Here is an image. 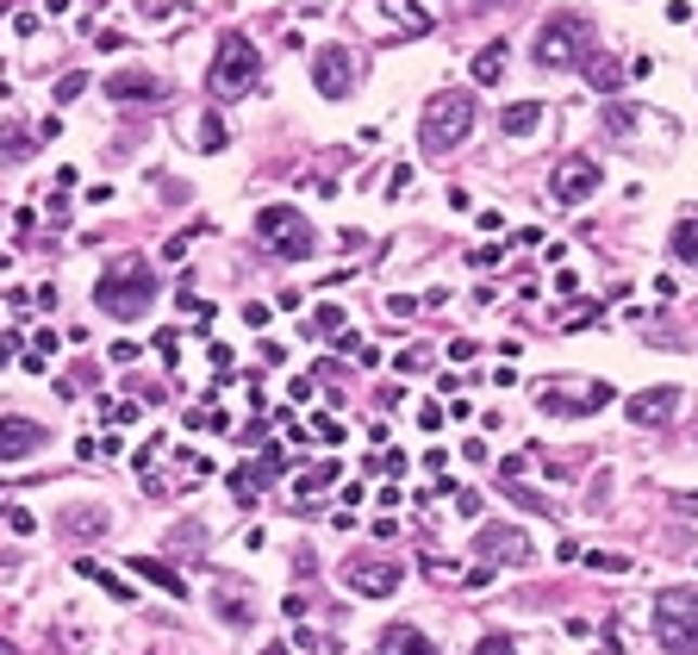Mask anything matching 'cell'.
Returning <instances> with one entry per match:
<instances>
[{
  "instance_id": "1",
  "label": "cell",
  "mask_w": 698,
  "mask_h": 655,
  "mask_svg": "<svg viewBox=\"0 0 698 655\" xmlns=\"http://www.w3.org/2000/svg\"><path fill=\"white\" fill-rule=\"evenodd\" d=\"M150 300H156V275H150L144 256H113V262L100 269L94 306L106 312V319L131 325V319H144V312H150Z\"/></svg>"
},
{
  "instance_id": "2",
  "label": "cell",
  "mask_w": 698,
  "mask_h": 655,
  "mask_svg": "<svg viewBox=\"0 0 698 655\" xmlns=\"http://www.w3.org/2000/svg\"><path fill=\"white\" fill-rule=\"evenodd\" d=\"M468 131H474V94H468V88H443V94H430V106H424V119H418V144H424V151L449 156Z\"/></svg>"
},
{
  "instance_id": "3",
  "label": "cell",
  "mask_w": 698,
  "mask_h": 655,
  "mask_svg": "<svg viewBox=\"0 0 698 655\" xmlns=\"http://www.w3.org/2000/svg\"><path fill=\"white\" fill-rule=\"evenodd\" d=\"M262 76V63H256V44H249L244 31H224L219 38V56H212V69H206V94L212 101H231V94H249Z\"/></svg>"
},
{
  "instance_id": "4",
  "label": "cell",
  "mask_w": 698,
  "mask_h": 655,
  "mask_svg": "<svg viewBox=\"0 0 698 655\" xmlns=\"http://www.w3.org/2000/svg\"><path fill=\"white\" fill-rule=\"evenodd\" d=\"M655 643L668 655H698V587H668L655 600Z\"/></svg>"
},
{
  "instance_id": "5",
  "label": "cell",
  "mask_w": 698,
  "mask_h": 655,
  "mask_svg": "<svg viewBox=\"0 0 698 655\" xmlns=\"http://www.w3.org/2000/svg\"><path fill=\"white\" fill-rule=\"evenodd\" d=\"M586 38H593V31H586L580 13H555V20L537 26V63H543V69H573V63L586 56Z\"/></svg>"
},
{
  "instance_id": "6",
  "label": "cell",
  "mask_w": 698,
  "mask_h": 655,
  "mask_svg": "<svg viewBox=\"0 0 698 655\" xmlns=\"http://www.w3.org/2000/svg\"><path fill=\"white\" fill-rule=\"evenodd\" d=\"M256 237H262L274 256H312V244H319L299 206H262V213H256Z\"/></svg>"
},
{
  "instance_id": "7",
  "label": "cell",
  "mask_w": 698,
  "mask_h": 655,
  "mask_svg": "<svg viewBox=\"0 0 698 655\" xmlns=\"http://www.w3.org/2000/svg\"><path fill=\"white\" fill-rule=\"evenodd\" d=\"M537 400L548 419H586L598 406H611V381H543Z\"/></svg>"
},
{
  "instance_id": "8",
  "label": "cell",
  "mask_w": 698,
  "mask_h": 655,
  "mask_svg": "<svg viewBox=\"0 0 698 655\" xmlns=\"http://www.w3.org/2000/svg\"><path fill=\"white\" fill-rule=\"evenodd\" d=\"M598 181H605V169H598V156H561L555 169H548V201L555 206H580L598 194Z\"/></svg>"
},
{
  "instance_id": "9",
  "label": "cell",
  "mask_w": 698,
  "mask_h": 655,
  "mask_svg": "<svg viewBox=\"0 0 698 655\" xmlns=\"http://www.w3.org/2000/svg\"><path fill=\"white\" fill-rule=\"evenodd\" d=\"M344 587L349 593H362V600H387V593H399V562L393 555H349Z\"/></svg>"
},
{
  "instance_id": "10",
  "label": "cell",
  "mask_w": 698,
  "mask_h": 655,
  "mask_svg": "<svg viewBox=\"0 0 698 655\" xmlns=\"http://www.w3.org/2000/svg\"><path fill=\"white\" fill-rule=\"evenodd\" d=\"M312 88H319L324 101H344L349 88H356V63H349L344 44H324V51H312Z\"/></svg>"
},
{
  "instance_id": "11",
  "label": "cell",
  "mask_w": 698,
  "mask_h": 655,
  "mask_svg": "<svg viewBox=\"0 0 698 655\" xmlns=\"http://www.w3.org/2000/svg\"><path fill=\"white\" fill-rule=\"evenodd\" d=\"M474 555H487L480 568H493V562H530V537H524L518 525H487L480 530V543H474Z\"/></svg>"
},
{
  "instance_id": "12",
  "label": "cell",
  "mask_w": 698,
  "mask_h": 655,
  "mask_svg": "<svg viewBox=\"0 0 698 655\" xmlns=\"http://www.w3.org/2000/svg\"><path fill=\"white\" fill-rule=\"evenodd\" d=\"M680 419V387H643L636 400H630V425H643V431H661Z\"/></svg>"
},
{
  "instance_id": "13",
  "label": "cell",
  "mask_w": 698,
  "mask_h": 655,
  "mask_svg": "<svg viewBox=\"0 0 698 655\" xmlns=\"http://www.w3.org/2000/svg\"><path fill=\"white\" fill-rule=\"evenodd\" d=\"M50 431L38 425V419H20V412H7L0 419V462H20V455H38L44 450Z\"/></svg>"
},
{
  "instance_id": "14",
  "label": "cell",
  "mask_w": 698,
  "mask_h": 655,
  "mask_svg": "<svg viewBox=\"0 0 698 655\" xmlns=\"http://www.w3.org/2000/svg\"><path fill=\"white\" fill-rule=\"evenodd\" d=\"M106 101H163V81L144 69H119V76H106Z\"/></svg>"
},
{
  "instance_id": "15",
  "label": "cell",
  "mask_w": 698,
  "mask_h": 655,
  "mask_svg": "<svg viewBox=\"0 0 698 655\" xmlns=\"http://www.w3.org/2000/svg\"><path fill=\"white\" fill-rule=\"evenodd\" d=\"M380 655H443L418 625H387L380 630Z\"/></svg>"
},
{
  "instance_id": "16",
  "label": "cell",
  "mask_w": 698,
  "mask_h": 655,
  "mask_svg": "<svg viewBox=\"0 0 698 655\" xmlns=\"http://www.w3.org/2000/svg\"><path fill=\"white\" fill-rule=\"evenodd\" d=\"M580 76L593 81L598 94H618L623 81H630V69H623V63H611V56H598V51H586V56H580Z\"/></svg>"
},
{
  "instance_id": "17",
  "label": "cell",
  "mask_w": 698,
  "mask_h": 655,
  "mask_svg": "<svg viewBox=\"0 0 698 655\" xmlns=\"http://www.w3.org/2000/svg\"><path fill=\"white\" fill-rule=\"evenodd\" d=\"M537 126H543V101H512V106H499V131H505V138H530Z\"/></svg>"
},
{
  "instance_id": "18",
  "label": "cell",
  "mask_w": 698,
  "mask_h": 655,
  "mask_svg": "<svg viewBox=\"0 0 698 655\" xmlns=\"http://www.w3.org/2000/svg\"><path fill=\"white\" fill-rule=\"evenodd\" d=\"M131 575H144L150 587H163V593H174V600H181V593H188V580L174 575L169 562H156V555H131Z\"/></svg>"
},
{
  "instance_id": "19",
  "label": "cell",
  "mask_w": 698,
  "mask_h": 655,
  "mask_svg": "<svg viewBox=\"0 0 698 655\" xmlns=\"http://www.w3.org/2000/svg\"><path fill=\"white\" fill-rule=\"evenodd\" d=\"M668 251H673V262H680V269H698V213H686V219L673 226Z\"/></svg>"
},
{
  "instance_id": "20",
  "label": "cell",
  "mask_w": 698,
  "mask_h": 655,
  "mask_svg": "<svg viewBox=\"0 0 698 655\" xmlns=\"http://www.w3.org/2000/svg\"><path fill=\"white\" fill-rule=\"evenodd\" d=\"M337 475H344V455H319V462H312V468L299 475V505L312 500L319 487H331V480H337Z\"/></svg>"
},
{
  "instance_id": "21",
  "label": "cell",
  "mask_w": 698,
  "mask_h": 655,
  "mask_svg": "<svg viewBox=\"0 0 698 655\" xmlns=\"http://www.w3.org/2000/svg\"><path fill=\"white\" fill-rule=\"evenodd\" d=\"M380 13H387L393 26H405L412 38H418V31H430V13H424L418 0H380Z\"/></svg>"
},
{
  "instance_id": "22",
  "label": "cell",
  "mask_w": 698,
  "mask_h": 655,
  "mask_svg": "<svg viewBox=\"0 0 698 655\" xmlns=\"http://www.w3.org/2000/svg\"><path fill=\"white\" fill-rule=\"evenodd\" d=\"M75 575H88V580H100V587H106V593H113V600H119V605H131V587H125L119 575H106V568H100L94 555H75Z\"/></svg>"
},
{
  "instance_id": "23",
  "label": "cell",
  "mask_w": 698,
  "mask_h": 655,
  "mask_svg": "<svg viewBox=\"0 0 698 655\" xmlns=\"http://www.w3.org/2000/svg\"><path fill=\"white\" fill-rule=\"evenodd\" d=\"M505 38H499V44H480V51H474V81H499L505 76Z\"/></svg>"
},
{
  "instance_id": "24",
  "label": "cell",
  "mask_w": 698,
  "mask_h": 655,
  "mask_svg": "<svg viewBox=\"0 0 698 655\" xmlns=\"http://www.w3.org/2000/svg\"><path fill=\"white\" fill-rule=\"evenodd\" d=\"M94 412L106 419V425H138V406L131 400H94Z\"/></svg>"
},
{
  "instance_id": "25",
  "label": "cell",
  "mask_w": 698,
  "mask_h": 655,
  "mask_svg": "<svg viewBox=\"0 0 698 655\" xmlns=\"http://www.w3.org/2000/svg\"><path fill=\"white\" fill-rule=\"evenodd\" d=\"M393 369H399V375H424V369H430V344H412V350H399V356H393Z\"/></svg>"
},
{
  "instance_id": "26",
  "label": "cell",
  "mask_w": 698,
  "mask_h": 655,
  "mask_svg": "<svg viewBox=\"0 0 698 655\" xmlns=\"http://www.w3.org/2000/svg\"><path fill=\"white\" fill-rule=\"evenodd\" d=\"M586 562H593L598 575H630V568H636V562H630V555H618V550H593Z\"/></svg>"
},
{
  "instance_id": "27",
  "label": "cell",
  "mask_w": 698,
  "mask_h": 655,
  "mask_svg": "<svg viewBox=\"0 0 698 655\" xmlns=\"http://www.w3.org/2000/svg\"><path fill=\"white\" fill-rule=\"evenodd\" d=\"M63 530H75V537H94V530H106V512H69V518H63Z\"/></svg>"
},
{
  "instance_id": "28",
  "label": "cell",
  "mask_w": 698,
  "mask_h": 655,
  "mask_svg": "<svg viewBox=\"0 0 698 655\" xmlns=\"http://www.w3.org/2000/svg\"><path fill=\"white\" fill-rule=\"evenodd\" d=\"M81 94H88V76L75 69V76H63V81H56V94H50V101H56V106H69V101H81Z\"/></svg>"
},
{
  "instance_id": "29",
  "label": "cell",
  "mask_w": 698,
  "mask_h": 655,
  "mask_svg": "<svg viewBox=\"0 0 698 655\" xmlns=\"http://www.w3.org/2000/svg\"><path fill=\"white\" fill-rule=\"evenodd\" d=\"M312 331L337 337V331H344V306H319V312H312Z\"/></svg>"
},
{
  "instance_id": "30",
  "label": "cell",
  "mask_w": 698,
  "mask_h": 655,
  "mask_svg": "<svg viewBox=\"0 0 698 655\" xmlns=\"http://www.w3.org/2000/svg\"><path fill=\"white\" fill-rule=\"evenodd\" d=\"M630 126H636V106H605V131H618V138H623V131H630Z\"/></svg>"
},
{
  "instance_id": "31",
  "label": "cell",
  "mask_w": 698,
  "mask_h": 655,
  "mask_svg": "<svg viewBox=\"0 0 698 655\" xmlns=\"http://www.w3.org/2000/svg\"><path fill=\"white\" fill-rule=\"evenodd\" d=\"M219 618L224 625H249V605L237 600V593H219Z\"/></svg>"
},
{
  "instance_id": "32",
  "label": "cell",
  "mask_w": 698,
  "mask_h": 655,
  "mask_svg": "<svg viewBox=\"0 0 698 655\" xmlns=\"http://www.w3.org/2000/svg\"><path fill=\"white\" fill-rule=\"evenodd\" d=\"M474 655H518V643H512V637H480V643H474Z\"/></svg>"
},
{
  "instance_id": "33",
  "label": "cell",
  "mask_w": 698,
  "mask_h": 655,
  "mask_svg": "<svg viewBox=\"0 0 698 655\" xmlns=\"http://www.w3.org/2000/svg\"><path fill=\"white\" fill-rule=\"evenodd\" d=\"M199 144H206V151H224V126H219V113H206V126H199Z\"/></svg>"
},
{
  "instance_id": "34",
  "label": "cell",
  "mask_w": 698,
  "mask_h": 655,
  "mask_svg": "<svg viewBox=\"0 0 698 655\" xmlns=\"http://www.w3.org/2000/svg\"><path fill=\"white\" fill-rule=\"evenodd\" d=\"M530 455H537V450H524V455H499V480H518L524 468H530Z\"/></svg>"
},
{
  "instance_id": "35",
  "label": "cell",
  "mask_w": 698,
  "mask_h": 655,
  "mask_svg": "<svg viewBox=\"0 0 698 655\" xmlns=\"http://www.w3.org/2000/svg\"><path fill=\"white\" fill-rule=\"evenodd\" d=\"M455 512H462V518H480L487 505H480V493H474V487H455Z\"/></svg>"
},
{
  "instance_id": "36",
  "label": "cell",
  "mask_w": 698,
  "mask_h": 655,
  "mask_svg": "<svg viewBox=\"0 0 698 655\" xmlns=\"http://www.w3.org/2000/svg\"><path fill=\"white\" fill-rule=\"evenodd\" d=\"M412 312H424L412 294H387V319H412Z\"/></svg>"
},
{
  "instance_id": "37",
  "label": "cell",
  "mask_w": 698,
  "mask_h": 655,
  "mask_svg": "<svg viewBox=\"0 0 698 655\" xmlns=\"http://www.w3.org/2000/svg\"><path fill=\"white\" fill-rule=\"evenodd\" d=\"M0 151H7V163H20V156L31 151V138H25V131H7V138H0Z\"/></svg>"
},
{
  "instance_id": "38",
  "label": "cell",
  "mask_w": 698,
  "mask_h": 655,
  "mask_svg": "<svg viewBox=\"0 0 698 655\" xmlns=\"http://www.w3.org/2000/svg\"><path fill=\"white\" fill-rule=\"evenodd\" d=\"M7 525L20 530V537H31V530H38V518H31V512H25V505H7Z\"/></svg>"
},
{
  "instance_id": "39",
  "label": "cell",
  "mask_w": 698,
  "mask_h": 655,
  "mask_svg": "<svg viewBox=\"0 0 698 655\" xmlns=\"http://www.w3.org/2000/svg\"><path fill=\"white\" fill-rule=\"evenodd\" d=\"M312 437H324V444H344V425H337V419H312Z\"/></svg>"
},
{
  "instance_id": "40",
  "label": "cell",
  "mask_w": 698,
  "mask_h": 655,
  "mask_svg": "<svg viewBox=\"0 0 698 655\" xmlns=\"http://www.w3.org/2000/svg\"><path fill=\"white\" fill-rule=\"evenodd\" d=\"M188 244H194V231H181V237H169V244H163V256H169V262H181V256H188Z\"/></svg>"
},
{
  "instance_id": "41",
  "label": "cell",
  "mask_w": 698,
  "mask_h": 655,
  "mask_svg": "<svg viewBox=\"0 0 698 655\" xmlns=\"http://www.w3.org/2000/svg\"><path fill=\"white\" fill-rule=\"evenodd\" d=\"M405 188H412V169H405V163H399L393 176H387V194H393V201H399V194H405Z\"/></svg>"
},
{
  "instance_id": "42",
  "label": "cell",
  "mask_w": 698,
  "mask_h": 655,
  "mask_svg": "<svg viewBox=\"0 0 698 655\" xmlns=\"http://www.w3.org/2000/svg\"><path fill=\"white\" fill-rule=\"evenodd\" d=\"M418 425L424 431H443V406H418Z\"/></svg>"
},
{
  "instance_id": "43",
  "label": "cell",
  "mask_w": 698,
  "mask_h": 655,
  "mask_svg": "<svg viewBox=\"0 0 698 655\" xmlns=\"http://www.w3.org/2000/svg\"><path fill=\"white\" fill-rule=\"evenodd\" d=\"M206 362H212L219 375H231V350H224V344H212V350H206Z\"/></svg>"
},
{
  "instance_id": "44",
  "label": "cell",
  "mask_w": 698,
  "mask_h": 655,
  "mask_svg": "<svg viewBox=\"0 0 698 655\" xmlns=\"http://www.w3.org/2000/svg\"><path fill=\"white\" fill-rule=\"evenodd\" d=\"M13 356H20V337H13V331H7V337H0V369H7V362H13Z\"/></svg>"
},
{
  "instance_id": "45",
  "label": "cell",
  "mask_w": 698,
  "mask_h": 655,
  "mask_svg": "<svg viewBox=\"0 0 698 655\" xmlns=\"http://www.w3.org/2000/svg\"><path fill=\"white\" fill-rule=\"evenodd\" d=\"M262 655H294V650H287V643H269V650H262Z\"/></svg>"
},
{
  "instance_id": "46",
  "label": "cell",
  "mask_w": 698,
  "mask_h": 655,
  "mask_svg": "<svg viewBox=\"0 0 698 655\" xmlns=\"http://www.w3.org/2000/svg\"><path fill=\"white\" fill-rule=\"evenodd\" d=\"M44 7H50V13H63V7H69V0H44Z\"/></svg>"
},
{
  "instance_id": "47",
  "label": "cell",
  "mask_w": 698,
  "mask_h": 655,
  "mask_svg": "<svg viewBox=\"0 0 698 655\" xmlns=\"http://www.w3.org/2000/svg\"><path fill=\"white\" fill-rule=\"evenodd\" d=\"M0 655H20V650H13V643H7V637H0Z\"/></svg>"
}]
</instances>
